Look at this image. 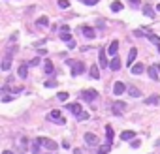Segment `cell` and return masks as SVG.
<instances>
[{"mask_svg": "<svg viewBox=\"0 0 160 154\" xmlns=\"http://www.w3.org/2000/svg\"><path fill=\"white\" fill-rule=\"evenodd\" d=\"M38 141L41 143V147H45V149H49L51 152H55L57 149H59V145L53 139H47V137H38Z\"/></svg>", "mask_w": 160, "mask_h": 154, "instance_id": "6da1fadb", "label": "cell"}, {"mask_svg": "<svg viewBox=\"0 0 160 154\" xmlns=\"http://www.w3.org/2000/svg\"><path fill=\"white\" fill-rule=\"evenodd\" d=\"M12 57H13L12 49H8L6 54H4V58H2V70H4V72H8L9 68H12Z\"/></svg>", "mask_w": 160, "mask_h": 154, "instance_id": "7a4b0ae2", "label": "cell"}, {"mask_svg": "<svg viewBox=\"0 0 160 154\" xmlns=\"http://www.w3.org/2000/svg\"><path fill=\"white\" fill-rule=\"evenodd\" d=\"M49 120H53V122H57V124H64V122H66L59 109H53V111L49 113Z\"/></svg>", "mask_w": 160, "mask_h": 154, "instance_id": "3957f363", "label": "cell"}, {"mask_svg": "<svg viewBox=\"0 0 160 154\" xmlns=\"http://www.w3.org/2000/svg\"><path fill=\"white\" fill-rule=\"evenodd\" d=\"M59 32H60V40H62V41H66V43L72 41V34H70V26H68V25H62Z\"/></svg>", "mask_w": 160, "mask_h": 154, "instance_id": "277c9868", "label": "cell"}, {"mask_svg": "<svg viewBox=\"0 0 160 154\" xmlns=\"http://www.w3.org/2000/svg\"><path fill=\"white\" fill-rule=\"evenodd\" d=\"M81 98H83V100H87V102H94L96 98H98V92L92 90V89H89V90H81Z\"/></svg>", "mask_w": 160, "mask_h": 154, "instance_id": "5b68a950", "label": "cell"}, {"mask_svg": "<svg viewBox=\"0 0 160 154\" xmlns=\"http://www.w3.org/2000/svg\"><path fill=\"white\" fill-rule=\"evenodd\" d=\"M111 109H113V115H123V111L126 109V103L124 102H121V100H117V102H113V105H111Z\"/></svg>", "mask_w": 160, "mask_h": 154, "instance_id": "8992f818", "label": "cell"}, {"mask_svg": "<svg viewBox=\"0 0 160 154\" xmlns=\"http://www.w3.org/2000/svg\"><path fill=\"white\" fill-rule=\"evenodd\" d=\"M85 143H87L89 147H96V145H98V137L89 131V134H85Z\"/></svg>", "mask_w": 160, "mask_h": 154, "instance_id": "52a82bcc", "label": "cell"}, {"mask_svg": "<svg viewBox=\"0 0 160 154\" xmlns=\"http://www.w3.org/2000/svg\"><path fill=\"white\" fill-rule=\"evenodd\" d=\"M124 90H126V85L121 83V81H115V85H113V94H115V96H121Z\"/></svg>", "mask_w": 160, "mask_h": 154, "instance_id": "ba28073f", "label": "cell"}, {"mask_svg": "<svg viewBox=\"0 0 160 154\" xmlns=\"http://www.w3.org/2000/svg\"><path fill=\"white\" fill-rule=\"evenodd\" d=\"M66 109L73 113V117H79V115L83 113V109H81V105H79V103H68V105H66Z\"/></svg>", "mask_w": 160, "mask_h": 154, "instance_id": "9c48e42d", "label": "cell"}, {"mask_svg": "<svg viewBox=\"0 0 160 154\" xmlns=\"http://www.w3.org/2000/svg\"><path fill=\"white\" fill-rule=\"evenodd\" d=\"M98 60H100V66H102V68H109L108 57H105V49H100V53H98Z\"/></svg>", "mask_w": 160, "mask_h": 154, "instance_id": "30bf717a", "label": "cell"}, {"mask_svg": "<svg viewBox=\"0 0 160 154\" xmlns=\"http://www.w3.org/2000/svg\"><path fill=\"white\" fill-rule=\"evenodd\" d=\"M108 53L111 54V57H117V53H119V41H117V40H113V41L109 43V47H108Z\"/></svg>", "mask_w": 160, "mask_h": 154, "instance_id": "8fae6325", "label": "cell"}, {"mask_svg": "<svg viewBox=\"0 0 160 154\" xmlns=\"http://www.w3.org/2000/svg\"><path fill=\"white\" fill-rule=\"evenodd\" d=\"M85 72V64L83 62H76V66H73V70H72V75L76 77V75H81Z\"/></svg>", "mask_w": 160, "mask_h": 154, "instance_id": "7c38bea8", "label": "cell"}, {"mask_svg": "<svg viewBox=\"0 0 160 154\" xmlns=\"http://www.w3.org/2000/svg\"><path fill=\"white\" fill-rule=\"evenodd\" d=\"M17 73H19L21 79H27V75H28V64H21L19 70H17Z\"/></svg>", "mask_w": 160, "mask_h": 154, "instance_id": "4fadbf2b", "label": "cell"}, {"mask_svg": "<svg viewBox=\"0 0 160 154\" xmlns=\"http://www.w3.org/2000/svg\"><path fill=\"white\" fill-rule=\"evenodd\" d=\"M143 72H145V66H143V64H140V62L132 64V73H134V75H140V73H143Z\"/></svg>", "mask_w": 160, "mask_h": 154, "instance_id": "5bb4252c", "label": "cell"}, {"mask_svg": "<svg viewBox=\"0 0 160 154\" xmlns=\"http://www.w3.org/2000/svg\"><path fill=\"white\" fill-rule=\"evenodd\" d=\"M109 70H113V72L121 70V58L119 57H113V60L109 62Z\"/></svg>", "mask_w": 160, "mask_h": 154, "instance_id": "9a60e30c", "label": "cell"}, {"mask_svg": "<svg viewBox=\"0 0 160 154\" xmlns=\"http://www.w3.org/2000/svg\"><path fill=\"white\" fill-rule=\"evenodd\" d=\"M136 57H137V49L134 47V49H130V53H128V58H126V64H128V66H132V64H134V60H136Z\"/></svg>", "mask_w": 160, "mask_h": 154, "instance_id": "2e32d148", "label": "cell"}, {"mask_svg": "<svg viewBox=\"0 0 160 154\" xmlns=\"http://www.w3.org/2000/svg\"><path fill=\"white\" fill-rule=\"evenodd\" d=\"M81 32L85 34V38H89V40H92V38H94V28H91V26H83V28H81Z\"/></svg>", "mask_w": 160, "mask_h": 154, "instance_id": "e0dca14e", "label": "cell"}, {"mask_svg": "<svg viewBox=\"0 0 160 154\" xmlns=\"http://www.w3.org/2000/svg\"><path fill=\"white\" fill-rule=\"evenodd\" d=\"M134 137H136V134H134L132 130H126V131H123V134H121V139H123V141H130V139H134Z\"/></svg>", "mask_w": 160, "mask_h": 154, "instance_id": "ac0fdd59", "label": "cell"}, {"mask_svg": "<svg viewBox=\"0 0 160 154\" xmlns=\"http://www.w3.org/2000/svg\"><path fill=\"white\" fill-rule=\"evenodd\" d=\"M147 73H149V77H151L153 81H158V68L155 66V68H147Z\"/></svg>", "mask_w": 160, "mask_h": 154, "instance_id": "d6986e66", "label": "cell"}, {"mask_svg": "<svg viewBox=\"0 0 160 154\" xmlns=\"http://www.w3.org/2000/svg\"><path fill=\"white\" fill-rule=\"evenodd\" d=\"M44 70H45L47 75L55 73V68H53V62H51V60H45V62H44Z\"/></svg>", "mask_w": 160, "mask_h": 154, "instance_id": "ffe728a7", "label": "cell"}, {"mask_svg": "<svg viewBox=\"0 0 160 154\" xmlns=\"http://www.w3.org/2000/svg\"><path fill=\"white\" fill-rule=\"evenodd\" d=\"M158 102H160V96L158 94H155V96H151V98H147V100H145L147 105H156Z\"/></svg>", "mask_w": 160, "mask_h": 154, "instance_id": "44dd1931", "label": "cell"}, {"mask_svg": "<svg viewBox=\"0 0 160 154\" xmlns=\"http://www.w3.org/2000/svg\"><path fill=\"white\" fill-rule=\"evenodd\" d=\"M123 9V2H119V0H115V2H111V12L117 13V12H121Z\"/></svg>", "mask_w": 160, "mask_h": 154, "instance_id": "7402d4cb", "label": "cell"}, {"mask_svg": "<svg viewBox=\"0 0 160 154\" xmlns=\"http://www.w3.org/2000/svg\"><path fill=\"white\" fill-rule=\"evenodd\" d=\"M143 15H145V17H151V19H153V17H155V9H153L151 6H143Z\"/></svg>", "mask_w": 160, "mask_h": 154, "instance_id": "603a6c76", "label": "cell"}, {"mask_svg": "<svg viewBox=\"0 0 160 154\" xmlns=\"http://www.w3.org/2000/svg\"><path fill=\"white\" fill-rule=\"evenodd\" d=\"M128 94H130L132 98H137V96H141L140 89H136V86H128Z\"/></svg>", "mask_w": 160, "mask_h": 154, "instance_id": "cb8c5ba5", "label": "cell"}, {"mask_svg": "<svg viewBox=\"0 0 160 154\" xmlns=\"http://www.w3.org/2000/svg\"><path fill=\"white\" fill-rule=\"evenodd\" d=\"M105 135H108V143L111 145L113 143V128L111 126H105Z\"/></svg>", "mask_w": 160, "mask_h": 154, "instance_id": "d4e9b609", "label": "cell"}, {"mask_svg": "<svg viewBox=\"0 0 160 154\" xmlns=\"http://www.w3.org/2000/svg\"><path fill=\"white\" fill-rule=\"evenodd\" d=\"M91 77H92V79H100V72H98V66H91Z\"/></svg>", "mask_w": 160, "mask_h": 154, "instance_id": "484cf974", "label": "cell"}, {"mask_svg": "<svg viewBox=\"0 0 160 154\" xmlns=\"http://www.w3.org/2000/svg\"><path fill=\"white\" fill-rule=\"evenodd\" d=\"M147 40H149V41H153L155 45H160V38H158L156 34H149V36H147Z\"/></svg>", "mask_w": 160, "mask_h": 154, "instance_id": "4316f807", "label": "cell"}, {"mask_svg": "<svg viewBox=\"0 0 160 154\" xmlns=\"http://www.w3.org/2000/svg\"><path fill=\"white\" fill-rule=\"evenodd\" d=\"M109 149H111V147H109V143H108V145H102V147L98 149V154H108Z\"/></svg>", "mask_w": 160, "mask_h": 154, "instance_id": "83f0119b", "label": "cell"}, {"mask_svg": "<svg viewBox=\"0 0 160 154\" xmlns=\"http://www.w3.org/2000/svg\"><path fill=\"white\" fill-rule=\"evenodd\" d=\"M49 25V19L47 17H40L38 19V26H47Z\"/></svg>", "mask_w": 160, "mask_h": 154, "instance_id": "f1b7e54d", "label": "cell"}, {"mask_svg": "<svg viewBox=\"0 0 160 154\" xmlns=\"http://www.w3.org/2000/svg\"><path fill=\"white\" fill-rule=\"evenodd\" d=\"M57 100H59V102H66V100H68V92H59V94H57Z\"/></svg>", "mask_w": 160, "mask_h": 154, "instance_id": "f546056e", "label": "cell"}, {"mask_svg": "<svg viewBox=\"0 0 160 154\" xmlns=\"http://www.w3.org/2000/svg\"><path fill=\"white\" fill-rule=\"evenodd\" d=\"M40 145H41V143H40L38 139H36L34 143H32V152H34V154H38V152H40Z\"/></svg>", "mask_w": 160, "mask_h": 154, "instance_id": "4dcf8cb0", "label": "cell"}, {"mask_svg": "<svg viewBox=\"0 0 160 154\" xmlns=\"http://www.w3.org/2000/svg\"><path fill=\"white\" fill-rule=\"evenodd\" d=\"M59 8L66 9V8H70V2H68V0H59Z\"/></svg>", "mask_w": 160, "mask_h": 154, "instance_id": "1f68e13d", "label": "cell"}, {"mask_svg": "<svg viewBox=\"0 0 160 154\" xmlns=\"http://www.w3.org/2000/svg\"><path fill=\"white\" fill-rule=\"evenodd\" d=\"M44 85L47 86V89H53V86H57V81H53V79H49V81H45Z\"/></svg>", "mask_w": 160, "mask_h": 154, "instance_id": "d6a6232c", "label": "cell"}, {"mask_svg": "<svg viewBox=\"0 0 160 154\" xmlns=\"http://www.w3.org/2000/svg\"><path fill=\"white\" fill-rule=\"evenodd\" d=\"M27 143H28V139H27V137H23V139H21V149H23V150H27V147H28Z\"/></svg>", "mask_w": 160, "mask_h": 154, "instance_id": "836d02e7", "label": "cell"}, {"mask_svg": "<svg viewBox=\"0 0 160 154\" xmlns=\"http://www.w3.org/2000/svg\"><path fill=\"white\" fill-rule=\"evenodd\" d=\"M83 2L87 6H94V4H98V0H83Z\"/></svg>", "mask_w": 160, "mask_h": 154, "instance_id": "e575fe53", "label": "cell"}, {"mask_svg": "<svg viewBox=\"0 0 160 154\" xmlns=\"http://www.w3.org/2000/svg\"><path fill=\"white\" fill-rule=\"evenodd\" d=\"M40 62H41V60H40V58L36 57V58H32V60H30V66H38Z\"/></svg>", "mask_w": 160, "mask_h": 154, "instance_id": "d590c367", "label": "cell"}, {"mask_svg": "<svg viewBox=\"0 0 160 154\" xmlns=\"http://www.w3.org/2000/svg\"><path fill=\"white\" fill-rule=\"evenodd\" d=\"M77 118H79V120H87V118H89V113H85V111H83V113H81Z\"/></svg>", "mask_w": 160, "mask_h": 154, "instance_id": "8d00e7d4", "label": "cell"}, {"mask_svg": "<svg viewBox=\"0 0 160 154\" xmlns=\"http://www.w3.org/2000/svg\"><path fill=\"white\" fill-rule=\"evenodd\" d=\"M130 145H132V149H137V147H140V145H141V143H140V141H137V139H134V141L130 143Z\"/></svg>", "mask_w": 160, "mask_h": 154, "instance_id": "74e56055", "label": "cell"}, {"mask_svg": "<svg viewBox=\"0 0 160 154\" xmlns=\"http://www.w3.org/2000/svg\"><path fill=\"white\" fill-rule=\"evenodd\" d=\"M130 4H132V6H140L141 0H130Z\"/></svg>", "mask_w": 160, "mask_h": 154, "instance_id": "f35d334b", "label": "cell"}, {"mask_svg": "<svg viewBox=\"0 0 160 154\" xmlns=\"http://www.w3.org/2000/svg\"><path fill=\"white\" fill-rule=\"evenodd\" d=\"M12 100V96H8V94H4V98H2V102H9Z\"/></svg>", "mask_w": 160, "mask_h": 154, "instance_id": "ab89813d", "label": "cell"}, {"mask_svg": "<svg viewBox=\"0 0 160 154\" xmlns=\"http://www.w3.org/2000/svg\"><path fill=\"white\" fill-rule=\"evenodd\" d=\"M66 64H68V66H76V60H70V58H68V60H66Z\"/></svg>", "mask_w": 160, "mask_h": 154, "instance_id": "60d3db41", "label": "cell"}, {"mask_svg": "<svg viewBox=\"0 0 160 154\" xmlns=\"http://www.w3.org/2000/svg\"><path fill=\"white\" fill-rule=\"evenodd\" d=\"M2 154H13V152H12V150H4Z\"/></svg>", "mask_w": 160, "mask_h": 154, "instance_id": "b9f144b4", "label": "cell"}, {"mask_svg": "<svg viewBox=\"0 0 160 154\" xmlns=\"http://www.w3.org/2000/svg\"><path fill=\"white\" fill-rule=\"evenodd\" d=\"M156 145H158V147H160V139H158V141H156Z\"/></svg>", "mask_w": 160, "mask_h": 154, "instance_id": "7bdbcfd3", "label": "cell"}, {"mask_svg": "<svg viewBox=\"0 0 160 154\" xmlns=\"http://www.w3.org/2000/svg\"><path fill=\"white\" fill-rule=\"evenodd\" d=\"M156 9H158V12H160V4H158V6H156Z\"/></svg>", "mask_w": 160, "mask_h": 154, "instance_id": "ee69618b", "label": "cell"}, {"mask_svg": "<svg viewBox=\"0 0 160 154\" xmlns=\"http://www.w3.org/2000/svg\"><path fill=\"white\" fill-rule=\"evenodd\" d=\"M158 53H160V45H158Z\"/></svg>", "mask_w": 160, "mask_h": 154, "instance_id": "f6af8a7d", "label": "cell"}, {"mask_svg": "<svg viewBox=\"0 0 160 154\" xmlns=\"http://www.w3.org/2000/svg\"><path fill=\"white\" fill-rule=\"evenodd\" d=\"M51 154H55V152H51Z\"/></svg>", "mask_w": 160, "mask_h": 154, "instance_id": "bcb514c9", "label": "cell"}]
</instances>
